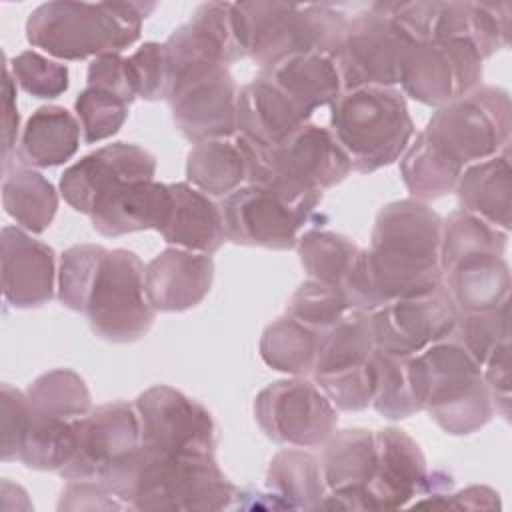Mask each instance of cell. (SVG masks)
I'll list each match as a JSON object with an SVG mask.
<instances>
[{
  "label": "cell",
  "mask_w": 512,
  "mask_h": 512,
  "mask_svg": "<svg viewBox=\"0 0 512 512\" xmlns=\"http://www.w3.org/2000/svg\"><path fill=\"white\" fill-rule=\"evenodd\" d=\"M442 222L438 212L416 198L382 206L374 220L370 248H360L342 286L350 310L372 312L444 284Z\"/></svg>",
  "instance_id": "obj_1"
},
{
  "label": "cell",
  "mask_w": 512,
  "mask_h": 512,
  "mask_svg": "<svg viewBox=\"0 0 512 512\" xmlns=\"http://www.w3.org/2000/svg\"><path fill=\"white\" fill-rule=\"evenodd\" d=\"M126 510L210 512L232 508L238 488L214 454H162L142 442L108 466L100 478Z\"/></svg>",
  "instance_id": "obj_2"
},
{
  "label": "cell",
  "mask_w": 512,
  "mask_h": 512,
  "mask_svg": "<svg viewBox=\"0 0 512 512\" xmlns=\"http://www.w3.org/2000/svg\"><path fill=\"white\" fill-rule=\"evenodd\" d=\"M244 160L246 182L266 186L288 202L314 210L322 194L340 184L352 164L330 128L306 122L276 146L234 136Z\"/></svg>",
  "instance_id": "obj_3"
},
{
  "label": "cell",
  "mask_w": 512,
  "mask_h": 512,
  "mask_svg": "<svg viewBox=\"0 0 512 512\" xmlns=\"http://www.w3.org/2000/svg\"><path fill=\"white\" fill-rule=\"evenodd\" d=\"M154 2H70L40 4L26 20L32 46L60 60L120 54L140 38Z\"/></svg>",
  "instance_id": "obj_4"
},
{
  "label": "cell",
  "mask_w": 512,
  "mask_h": 512,
  "mask_svg": "<svg viewBox=\"0 0 512 512\" xmlns=\"http://www.w3.org/2000/svg\"><path fill=\"white\" fill-rule=\"evenodd\" d=\"M232 18L244 58H252L260 70L294 54L334 58L350 20L332 4L288 2H232Z\"/></svg>",
  "instance_id": "obj_5"
},
{
  "label": "cell",
  "mask_w": 512,
  "mask_h": 512,
  "mask_svg": "<svg viewBox=\"0 0 512 512\" xmlns=\"http://www.w3.org/2000/svg\"><path fill=\"white\" fill-rule=\"evenodd\" d=\"M330 132L346 152L352 170L370 174L406 152L414 122L398 88L362 86L344 90L330 104Z\"/></svg>",
  "instance_id": "obj_6"
},
{
  "label": "cell",
  "mask_w": 512,
  "mask_h": 512,
  "mask_svg": "<svg viewBox=\"0 0 512 512\" xmlns=\"http://www.w3.org/2000/svg\"><path fill=\"white\" fill-rule=\"evenodd\" d=\"M422 410L452 436H466L484 428L494 412L488 386L478 364L452 338L436 342L416 354Z\"/></svg>",
  "instance_id": "obj_7"
},
{
  "label": "cell",
  "mask_w": 512,
  "mask_h": 512,
  "mask_svg": "<svg viewBox=\"0 0 512 512\" xmlns=\"http://www.w3.org/2000/svg\"><path fill=\"white\" fill-rule=\"evenodd\" d=\"M510 96L504 88L480 84L436 108L420 132L450 164L466 166L510 152Z\"/></svg>",
  "instance_id": "obj_8"
},
{
  "label": "cell",
  "mask_w": 512,
  "mask_h": 512,
  "mask_svg": "<svg viewBox=\"0 0 512 512\" xmlns=\"http://www.w3.org/2000/svg\"><path fill=\"white\" fill-rule=\"evenodd\" d=\"M374 350L370 312L348 310L322 330L312 374L336 410L360 412L372 404Z\"/></svg>",
  "instance_id": "obj_9"
},
{
  "label": "cell",
  "mask_w": 512,
  "mask_h": 512,
  "mask_svg": "<svg viewBox=\"0 0 512 512\" xmlns=\"http://www.w3.org/2000/svg\"><path fill=\"white\" fill-rule=\"evenodd\" d=\"M84 314L92 332L108 342L128 344L148 334L156 310L146 292V266L138 254L126 248L108 250Z\"/></svg>",
  "instance_id": "obj_10"
},
{
  "label": "cell",
  "mask_w": 512,
  "mask_h": 512,
  "mask_svg": "<svg viewBox=\"0 0 512 512\" xmlns=\"http://www.w3.org/2000/svg\"><path fill=\"white\" fill-rule=\"evenodd\" d=\"M238 86L224 62H198L170 72L168 106L190 142L236 136Z\"/></svg>",
  "instance_id": "obj_11"
},
{
  "label": "cell",
  "mask_w": 512,
  "mask_h": 512,
  "mask_svg": "<svg viewBox=\"0 0 512 512\" xmlns=\"http://www.w3.org/2000/svg\"><path fill=\"white\" fill-rule=\"evenodd\" d=\"M410 36L392 20L382 2L368 4L348 20L334 62L342 92L362 86H394Z\"/></svg>",
  "instance_id": "obj_12"
},
{
  "label": "cell",
  "mask_w": 512,
  "mask_h": 512,
  "mask_svg": "<svg viewBox=\"0 0 512 512\" xmlns=\"http://www.w3.org/2000/svg\"><path fill=\"white\" fill-rule=\"evenodd\" d=\"M484 58L466 38H428L412 42L404 54L400 86L426 104L444 106L480 86Z\"/></svg>",
  "instance_id": "obj_13"
},
{
  "label": "cell",
  "mask_w": 512,
  "mask_h": 512,
  "mask_svg": "<svg viewBox=\"0 0 512 512\" xmlns=\"http://www.w3.org/2000/svg\"><path fill=\"white\" fill-rule=\"evenodd\" d=\"M254 418L270 440L296 448L322 446L338 424L336 406L316 382L302 376L262 388L254 400Z\"/></svg>",
  "instance_id": "obj_14"
},
{
  "label": "cell",
  "mask_w": 512,
  "mask_h": 512,
  "mask_svg": "<svg viewBox=\"0 0 512 512\" xmlns=\"http://www.w3.org/2000/svg\"><path fill=\"white\" fill-rule=\"evenodd\" d=\"M140 442L162 454H214L216 424L212 414L184 392L158 384L136 402Z\"/></svg>",
  "instance_id": "obj_15"
},
{
  "label": "cell",
  "mask_w": 512,
  "mask_h": 512,
  "mask_svg": "<svg viewBox=\"0 0 512 512\" xmlns=\"http://www.w3.org/2000/svg\"><path fill=\"white\" fill-rule=\"evenodd\" d=\"M312 212L260 184L240 186L222 202L226 240L268 250L296 248Z\"/></svg>",
  "instance_id": "obj_16"
},
{
  "label": "cell",
  "mask_w": 512,
  "mask_h": 512,
  "mask_svg": "<svg viewBox=\"0 0 512 512\" xmlns=\"http://www.w3.org/2000/svg\"><path fill=\"white\" fill-rule=\"evenodd\" d=\"M458 310L444 284L400 298L370 312V326L378 350L398 356H416L428 346L448 340Z\"/></svg>",
  "instance_id": "obj_17"
},
{
  "label": "cell",
  "mask_w": 512,
  "mask_h": 512,
  "mask_svg": "<svg viewBox=\"0 0 512 512\" xmlns=\"http://www.w3.org/2000/svg\"><path fill=\"white\" fill-rule=\"evenodd\" d=\"M140 444V420L134 404L114 400L76 420L72 460L58 472L64 480H94Z\"/></svg>",
  "instance_id": "obj_18"
},
{
  "label": "cell",
  "mask_w": 512,
  "mask_h": 512,
  "mask_svg": "<svg viewBox=\"0 0 512 512\" xmlns=\"http://www.w3.org/2000/svg\"><path fill=\"white\" fill-rule=\"evenodd\" d=\"M156 158L138 144H106L72 166L60 176L64 200L82 214H90L94 204L112 188L134 180H154Z\"/></svg>",
  "instance_id": "obj_19"
},
{
  "label": "cell",
  "mask_w": 512,
  "mask_h": 512,
  "mask_svg": "<svg viewBox=\"0 0 512 512\" xmlns=\"http://www.w3.org/2000/svg\"><path fill=\"white\" fill-rule=\"evenodd\" d=\"M376 466L360 496V510H396L426 492L428 466L418 442L388 426L374 432Z\"/></svg>",
  "instance_id": "obj_20"
},
{
  "label": "cell",
  "mask_w": 512,
  "mask_h": 512,
  "mask_svg": "<svg viewBox=\"0 0 512 512\" xmlns=\"http://www.w3.org/2000/svg\"><path fill=\"white\" fill-rule=\"evenodd\" d=\"M2 246V292L14 308H38L52 300L56 282L54 250L34 240L20 226H4Z\"/></svg>",
  "instance_id": "obj_21"
},
{
  "label": "cell",
  "mask_w": 512,
  "mask_h": 512,
  "mask_svg": "<svg viewBox=\"0 0 512 512\" xmlns=\"http://www.w3.org/2000/svg\"><path fill=\"white\" fill-rule=\"evenodd\" d=\"M320 464L328 494L318 510H360V496L376 466L374 432L366 428L334 430L324 442Z\"/></svg>",
  "instance_id": "obj_22"
},
{
  "label": "cell",
  "mask_w": 512,
  "mask_h": 512,
  "mask_svg": "<svg viewBox=\"0 0 512 512\" xmlns=\"http://www.w3.org/2000/svg\"><path fill=\"white\" fill-rule=\"evenodd\" d=\"M214 260L210 254L170 246L146 264V292L156 312H184L210 292Z\"/></svg>",
  "instance_id": "obj_23"
},
{
  "label": "cell",
  "mask_w": 512,
  "mask_h": 512,
  "mask_svg": "<svg viewBox=\"0 0 512 512\" xmlns=\"http://www.w3.org/2000/svg\"><path fill=\"white\" fill-rule=\"evenodd\" d=\"M172 208L168 184L156 180L124 182L106 192L92 208L90 222L96 232L108 238L160 230Z\"/></svg>",
  "instance_id": "obj_24"
},
{
  "label": "cell",
  "mask_w": 512,
  "mask_h": 512,
  "mask_svg": "<svg viewBox=\"0 0 512 512\" xmlns=\"http://www.w3.org/2000/svg\"><path fill=\"white\" fill-rule=\"evenodd\" d=\"M308 120L310 114L264 74H258L238 90L236 134L260 146H276Z\"/></svg>",
  "instance_id": "obj_25"
},
{
  "label": "cell",
  "mask_w": 512,
  "mask_h": 512,
  "mask_svg": "<svg viewBox=\"0 0 512 512\" xmlns=\"http://www.w3.org/2000/svg\"><path fill=\"white\" fill-rule=\"evenodd\" d=\"M172 208L158 230L166 244L200 254H214L226 240L222 208L188 182L168 184Z\"/></svg>",
  "instance_id": "obj_26"
},
{
  "label": "cell",
  "mask_w": 512,
  "mask_h": 512,
  "mask_svg": "<svg viewBox=\"0 0 512 512\" xmlns=\"http://www.w3.org/2000/svg\"><path fill=\"white\" fill-rule=\"evenodd\" d=\"M510 2H438L432 38H466L482 58L510 44Z\"/></svg>",
  "instance_id": "obj_27"
},
{
  "label": "cell",
  "mask_w": 512,
  "mask_h": 512,
  "mask_svg": "<svg viewBox=\"0 0 512 512\" xmlns=\"http://www.w3.org/2000/svg\"><path fill=\"white\" fill-rule=\"evenodd\" d=\"M460 210L476 214L510 232L512 228V166L510 152L466 166L456 184Z\"/></svg>",
  "instance_id": "obj_28"
},
{
  "label": "cell",
  "mask_w": 512,
  "mask_h": 512,
  "mask_svg": "<svg viewBox=\"0 0 512 512\" xmlns=\"http://www.w3.org/2000/svg\"><path fill=\"white\" fill-rule=\"evenodd\" d=\"M442 274L458 312L494 310L510 300V266L504 256H472Z\"/></svg>",
  "instance_id": "obj_29"
},
{
  "label": "cell",
  "mask_w": 512,
  "mask_h": 512,
  "mask_svg": "<svg viewBox=\"0 0 512 512\" xmlns=\"http://www.w3.org/2000/svg\"><path fill=\"white\" fill-rule=\"evenodd\" d=\"M260 74L276 84L310 116L316 108L332 104L342 94L334 58L318 52L288 56L272 68L260 70Z\"/></svg>",
  "instance_id": "obj_30"
},
{
  "label": "cell",
  "mask_w": 512,
  "mask_h": 512,
  "mask_svg": "<svg viewBox=\"0 0 512 512\" xmlns=\"http://www.w3.org/2000/svg\"><path fill=\"white\" fill-rule=\"evenodd\" d=\"M80 130L78 118L64 106H40L24 126L16 154L24 166H60L76 154Z\"/></svg>",
  "instance_id": "obj_31"
},
{
  "label": "cell",
  "mask_w": 512,
  "mask_h": 512,
  "mask_svg": "<svg viewBox=\"0 0 512 512\" xmlns=\"http://www.w3.org/2000/svg\"><path fill=\"white\" fill-rule=\"evenodd\" d=\"M372 406L388 420L410 418L422 410V388L416 356L372 352Z\"/></svg>",
  "instance_id": "obj_32"
},
{
  "label": "cell",
  "mask_w": 512,
  "mask_h": 512,
  "mask_svg": "<svg viewBox=\"0 0 512 512\" xmlns=\"http://www.w3.org/2000/svg\"><path fill=\"white\" fill-rule=\"evenodd\" d=\"M268 490L288 510H318L328 494L320 460L304 450H280L266 472Z\"/></svg>",
  "instance_id": "obj_33"
},
{
  "label": "cell",
  "mask_w": 512,
  "mask_h": 512,
  "mask_svg": "<svg viewBox=\"0 0 512 512\" xmlns=\"http://www.w3.org/2000/svg\"><path fill=\"white\" fill-rule=\"evenodd\" d=\"M186 180L208 196H228L246 182V160L232 138L196 142L186 158Z\"/></svg>",
  "instance_id": "obj_34"
},
{
  "label": "cell",
  "mask_w": 512,
  "mask_h": 512,
  "mask_svg": "<svg viewBox=\"0 0 512 512\" xmlns=\"http://www.w3.org/2000/svg\"><path fill=\"white\" fill-rule=\"evenodd\" d=\"M2 204L22 230L40 234L56 216L58 190L38 170L14 166L2 180Z\"/></svg>",
  "instance_id": "obj_35"
},
{
  "label": "cell",
  "mask_w": 512,
  "mask_h": 512,
  "mask_svg": "<svg viewBox=\"0 0 512 512\" xmlns=\"http://www.w3.org/2000/svg\"><path fill=\"white\" fill-rule=\"evenodd\" d=\"M320 334L322 332L286 314L264 328L260 338V356L278 372L292 376L312 374Z\"/></svg>",
  "instance_id": "obj_36"
},
{
  "label": "cell",
  "mask_w": 512,
  "mask_h": 512,
  "mask_svg": "<svg viewBox=\"0 0 512 512\" xmlns=\"http://www.w3.org/2000/svg\"><path fill=\"white\" fill-rule=\"evenodd\" d=\"M508 234L510 232L466 210L452 212L442 222V246H440L442 272H446L456 262L472 256H482V254L504 256Z\"/></svg>",
  "instance_id": "obj_37"
},
{
  "label": "cell",
  "mask_w": 512,
  "mask_h": 512,
  "mask_svg": "<svg viewBox=\"0 0 512 512\" xmlns=\"http://www.w3.org/2000/svg\"><path fill=\"white\" fill-rule=\"evenodd\" d=\"M296 250L308 278L342 290L360 246L338 232L308 230L298 238Z\"/></svg>",
  "instance_id": "obj_38"
},
{
  "label": "cell",
  "mask_w": 512,
  "mask_h": 512,
  "mask_svg": "<svg viewBox=\"0 0 512 512\" xmlns=\"http://www.w3.org/2000/svg\"><path fill=\"white\" fill-rule=\"evenodd\" d=\"M26 396L32 410L48 418L78 420L92 410V398L84 378L68 368L40 374L28 386Z\"/></svg>",
  "instance_id": "obj_39"
},
{
  "label": "cell",
  "mask_w": 512,
  "mask_h": 512,
  "mask_svg": "<svg viewBox=\"0 0 512 512\" xmlns=\"http://www.w3.org/2000/svg\"><path fill=\"white\" fill-rule=\"evenodd\" d=\"M400 174L410 196L428 202L452 192L462 170L450 164L426 142L422 134H418L402 154Z\"/></svg>",
  "instance_id": "obj_40"
},
{
  "label": "cell",
  "mask_w": 512,
  "mask_h": 512,
  "mask_svg": "<svg viewBox=\"0 0 512 512\" xmlns=\"http://www.w3.org/2000/svg\"><path fill=\"white\" fill-rule=\"evenodd\" d=\"M106 254L108 248L100 244H74L62 252L58 266V300L66 308L86 312Z\"/></svg>",
  "instance_id": "obj_41"
},
{
  "label": "cell",
  "mask_w": 512,
  "mask_h": 512,
  "mask_svg": "<svg viewBox=\"0 0 512 512\" xmlns=\"http://www.w3.org/2000/svg\"><path fill=\"white\" fill-rule=\"evenodd\" d=\"M450 338L470 352L478 364H484L500 344L510 342L508 304L482 312H458Z\"/></svg>",
  "instance_id": "obj_42"
},
{
  "label": "cell",
  "mask_w": 512,
  "mask_h": 512,
  "mask_svg": "<svg viewBox=\"0 0 512 512\" xmlns=\"http://www.w3.org/2000/svg\"><path fill=\"white\" fill-rule=\"evenodd\" d=\"M128 108L130 104L120 96L96 86H86L74 102L84 140L94 144L114 136L126 122Z\"/></svg>",
  "instance_id": "obj_43"
},
{
  "label": "cell",
  "mask_w": 512,
  "mask_h": 512,
  "mask_svg": "<svg viewBox=\"0 0 512 512\" xmlns=\"http://www.w3.org/2000/svg\"><path fill=\"white\" fill-rule=\"evenodd\" d=\"M350 310L340 288L308 278L288 300L286 314L318 332L336 324Z\"/></svg>",
  "instance_id": "obj_44"
},
{
  "label": "cell",
  "mask_w": 512,
  "mask_h": 512,
  "mask_svg": "<svg viewBox=\"0 0 512 512\" xmlns=\"http://www.w3.org/2000/svg\"><path fill=\"white\" fill-rule=\"evenodd\" d=\"M16 84L34 98H58L68 90V68L36 50H24L8 60Z\"/></svg>",
  "instance_id": "obj_45"
},
{
  "label": "cell",
  "mask_w": 512,
  "mask_h": 512,
  "mask_svg": "<svg viewBox=\"0 0 512 512\" xmlns=\"http://www.w3.org/2000/svg\"><path fill=\"white\" fill-rule=\"evenodd\" d=\"M128 60V70L138 98L166 100L170 90V68L164 44L146 42Z\"/></svg>",
  "instance_id": "obj_46"
},
{
  "label": "cell",
  "mask_w": 512,
  "mask_h": 512,
  "mask_svg": "<svg viewBox=\"0 0 512 512\" xmlns=\"http://www.w3.org/2000/svg\"><path fill=\"white\" fill-rule=\"evenodd\" d=\"M0 414H2V460L10 462L18 458V450L30 418V402L26 392L2 384L0 388Z\"/></svg>",
  "instance_id": "obj_47"
},
{
  "label": "cell",
  "mask_w": 512,
  "mask_h": 512,
  "mask_svg": "<svg viewBox=\"0 0 512 512\" xmlns=\"http://www.w3.org/2000/svg\"><path fill=\"white\" fill-rule=\"evenodd\" d=\"M58 510H126L124 502L98 478L68 480Z\"/></svg>",
  "instance_id": "obj_48"
},
{
  "label": "cell",
  "mask_w": 512,
  "mask_h": 512,
  "mask_svg": "<svg viewBox=\"0 0 512 512\" xmlns=\"http://www.w3.org/2000/svg\"><path fill=\"white\" fill-rule=\"evenodd\" d=\"M88 86L108 90L128 104L138 98L128 70V60L120 54H104L94 58L88 66Z\"/></svg>",
  "instance_id": "obj_49"
},
{
  "label": "cell",
  "mask_w": 512,
  "mask_h": 512,
  "mask_svg": "<svg viewBox=\"0 0 512 512\" xmlns=\"http://www.w3.org/2000/svg\"><path fill=\"white\" fill-rule=\"evenodd\" d=\"M482 376L488 386L494 412L510 420V342L500 344L482 364Z\"/></svg>",
  "instance_id": "obj_50"
},
{
  "label": "cell",
  "mask_w": 512,
  "mask_h": 512,
  "mask_svg": "<svg viewBox=\"0 0 512 512\" xmlns=\"http://www.w3.org/2000/svg\"><path fill=\"white\" fill-rule=\"evenodd\" d=\"M18 106H16V80L8 66V58L4 62V78H2V170L8 172L12 154L16 156V140H18Z\"/></svg>",
  "instance_id": "obj_51"
},
{
  "label": "cell",
  "mask_w": 512,
  "mask_h": 512,
  "mask_svg": "<svg viewBox=\"0 0 512 512\" xmlns=\"http://www.w3.org/2000/svg\"><path fill=\"white\" fill-rule=\"evenodd\" d=\"M416 506H434V508H456V510H496L500 508L498 492L488 486H468L454 494H430Z\"/></svg>",
  "instance_id": "obj_52"
}]
</instances>
